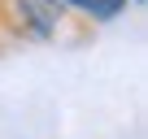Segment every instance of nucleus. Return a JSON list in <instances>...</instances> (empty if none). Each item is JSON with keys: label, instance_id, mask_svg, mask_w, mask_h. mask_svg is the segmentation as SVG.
Returning a JSON list of instances; mask_svg holds the SVG:
<instances>
[{"label": "nucleus", "instance_id": "obj_1", "mask_svg": "<svg viewBox=\"0 0 148 139\" xmlns=\"http://www.w3.org/2000/svg\"><path fill=\"white\" fill-rule=\"evenodd\" d=\"M61 9L79 13V18H87V22H113V18L126 9V0H61Z\"/></svg>", "mask_w": 148, "mask_h": 139}, {"label": "nucleus", "instance_id": "obj_2", "mask_svg": "<svg viewBox=\"0 0 148 139\" xmlns=\"http://www.w3.org/2000/svg\"><path fill=\"white\" fill-rule=\"evenodd\" d=\"M135 5H144V0H135Z\"/></svg>", "mask_w": 148, "mask_h": 139}]
</instances>
